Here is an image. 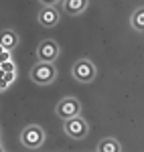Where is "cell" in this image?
Returning a JSON list of instances; mask_svg holds the SVG:
<instances>
[{
	"mask_svg": "<svg viewBox=\"0 0 144 152\" xmlns=\"http://www.w3.org/2000/svg\"><path fill=\"white\" fill-rule=\"evenodd\" d=\"M31 77L39 85H49V83L55 81L57 69H55L53 63H37L35 67H33V71H31Z\"/></svg>",
	"mask_w": 144,
	"mask_h": 152,
	"instance_id": "obj_1",
	"label": "cell"
},
{
	"mask_svg": "<svg viewBox=\"0 0 144 152\" xmlns=\"http://www.w3.org/2000/svg\"><path fill=\"white\" fill-rule=\"evenodd\" d=\"M20 142H23V146L26 148H39L43 142H45V132L39 128V126H26L23 130V134H20Z\"/></svg>",
	"mask_w": 144,
	"mask_h": 152,
	"instance_id": "obj_2",
	"label": "cell"
},
{
	"mask_svg": "<svg viewBox=\"0 0 144 152\" xmlns=\"http://www.w3.org/2000/svg\"><path fill=\"white\" fill-rule=\"evenodd\" d=\"M73 77H75L77 81H81V83L91 81V79L96 77V67H94V63L87 61V59H79V61L73 65Z\"/></svg>",
	"mask_w": 144,
	"mask_h": 152,
	"instance_id": "obj_3",
	"label": "cell"
},
{
	"mask_svg": "<svg viewBox=\"0 0 144 152\" xmlns=\"http://www.w3.org/2000/svg\"><path fill=\"white\" fill-rule=\"evenodd\" d=\"M81 112V105L75 97H65L57 104V116L63 118V120H71V118H77Z\"/></svg>",
	"mask_w": 144,
	"mask_h": 152,
	"instance_id": "obj_4",
	"label": "cell"
},
{
	"mask_svg": "<svg viewBox=\"0 0 144 152\" xmlns=\"http://www.w3.org/2000/svg\"><path fill=\"white\" fill-rule=\"evenodd\" d=\"M65 134L73 138V140H79L87 134V122L81 118H71V120H65Z\"/></svg>",
	"mask_w": 144,
	"mask_h": 152,
	"instance_id": "obj_5",
	"label": "cell"
},
{
	"mask_svg": "<svg viewBox=\"0 0 144 152\" xmlns=\"http://www.w3.org/2000/svg\"><path fill=\"white\" fill-rule=\"evenodd\" d=\"M37 55H39V63H53L59 57V47H57L55 41H43L39 45Z\"/></svg>",
	"mask_w": 144,
	"mask_h": 152,
	"instance_id": "obj_6",
	"label": "cell"
},
{
	"mask_svg": "<svg viewBox=\"0 0 144 152\" xmlns=\"http://www.w3.org/2000/svg\"><path fill=\"white\" fill-rule=\"evenodd\" d=\"M39 23L43 24V26H55V24L59 23V12L55 6H45V8H41L39 12Z\"/></svg>",
	"mask_w": 144,
	"mask_h": 152,
	"instance_id": "obj_7",
	"label": "cell"
},
{
	"mask_svg": "<svg viewBox=\"0 0 144 152\" xmlns=\"http://www.w3.org/2000/svg\"><path fill=\"white\" fill-rule=\"evenodd\" d=\"M16 33H12V31H2L0 33V47L2 49H12L16 45Z\"/></svg>",
	"mask_w": 144,
	"mask_h": 152,
	"instance_id": "obj_8",
	"label": "cell"
},
{
	"mask_svg": "<svg viewBox=\"0 0 144 152\" xmlns=\"http://www.w3.org/2000/svg\"><path fill=\"white\" fill-rule=\"evenodd\" d=\"M97 152H122L120 142L114 140V138H108V140H102L99 146H97Z\"/></svg>",
	"mask_w": 144,
	"mask_h": 152,
	"instance_id": "obj_9",
	"label": "cell"
},
{
	"mask_svg": "<svg viewBox=\"0 0 144 152\" xmlns=\"http://www.w3.org/2000/svg\"><path fill=\"white\" fill-rule=\"evenodd\" d=\"M85 6H87L85 0H65V10L71 12V14H79V12H83Z\"/></svg>",
	"mask_w": 144,
	"mask_h": 152,
	"instance_id": "obj_10",
	"label": "cell"
},
{
	"mask_svg": "<svg viewBox=\"0 0 144 152\" xmlns=\"http://www.w3.org/2000/svg\"><path fill=\"white\" fill-rule=\"evenodd\" d=\"M134 28L136 31H144V10H136V14H134Z\"/></svg>",
	"mask_w": 144,
	"mask_h": 152,
	"instance_id": "obj_11",
	"label": "cell"
}]
</instances>
